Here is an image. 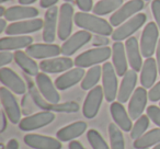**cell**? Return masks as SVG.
Listing matches in <instances>:
<instances>
[{
  "mask_svg": "<svg viewBox=\"0 0 160 149\" xmlns=\"http://www.w3.org/2000/svg\"><path fill=\"white\" fill-rule=\"evenodd\" d=\"M75 24L88 32L96 33L97 35L109 36L113 33V27L107 20L89 12L80 11L75 14Z\"/></svg>",
  "mask_w": 160,
  "mask_h": 149,
  "instance_id": "1",
  "label": "cell"
},
{
  "mask_svg": "<svg viewBox=\"0 0 160 149\" xmlns=\"http://www.w3.org/2000/svg\"><path fill=\"white\" fill-rule=\"evenodd\" d=\"M112 56V48L109 46L96 47L88 49L83 53L79 54L75 58V66L79 68H88L93 67L101 62H107V60Z\"/></svg>",
  "mask_w": 160,
  "mask_h": 149,
  "instance_id": "2",
  "label": "cell"
},
{
  "mask_svg": "<svg viewBox=\"0 0 160 149\" xmlns=\"http://www.w3.org/2000/svg\"><path fill=\"white\" fill-rule=\"evenodd\" d=\"M102 88L108 102H114L118 98V73L112 62H104L102 66Z\"/></svg>",
  "mask_w": 160,
  "mask_h": 149,
  "instance_id": "3",
  "label": "cell"
},
{
  "mask_svg": "<svg viewBox=\"0 0 160 149\" xmlns=\"http://www.w3.org/2000/svg\"><path fill=\"white\" fill-rule=\"evenodd\" d=\"M159 36V27L156 22H149L144 27L140 37V52L145 58H149L156 53Z\"/></svg>",
  "mask_w": 160,
  "mask_h": 149,
  "instance_id": "4",
  "label": "cell"
},
{
  "mask_svg": "<svg viewBox=\"0 0 160 149\" xmlns=\"http://www.w3.org/2000/svg\"><path fill=\"white\" fill-rule=\"evenodd\" d=\"M146 14L137 13L136 16L132 17L127 21H125L123 24L118 27L112 33V40L114 42H122L123 40H127L133 35L135 32H137L140 27L146 22Z\"/></svg>",
  "mask_w": 160,
  "mask_h": 149,
  "instance_id": "5",
  "label": "cell"
},
{
  "mask_svg": "<svg viewBox=\"0 0 160 149\" xmlns=\"http://www.w3.org/2000/svg\"><path fill=\"white\" fill-rule=\"evenodd\" d=\"M75 22L73 8L70 3L65 2L60 6L58 14L57 36L60 41H66L70 37L72 32V23Z\"/></svg>",
  "mask_w": 160,
  "mask_h": 149,
  "instance_id": "6",
  "label": "cell"
},
{
  "mask_svg": "<svg viewBox=\"0 0 160 149\" xmlns=\"http://www.w3.org/2000/svg\"><path fill=\"white\" fill-rule=\"evenodd\" d=\"M0 101H1L3 111L8 116V120L12 124H19L21 121V110L14 94L8 88L1 87L0 88Z\"/></svg>",
  "mask_w": 160,
  "mask_h": 149,
  "instance_id": "7",
  "label": "cell"
},
{
  "mask_svg": "<svg viewBox=\"0 0 160 149\" xmlns=\"http://www.w3.org/2000/svg\"><path fill=\"white\" fill-rule=\"evenodd\" d=\"M55 114L51 111H42L22 118L19 123V128L23 132H32L40 129L54 122Z\"/></svg>",
  "mask_w": 160,
  "mask_h": 149,
  "instance_id": "8",
  "label": "cell"
},
{
  "mask_svg": "<svg viewBox=\"0 0 160 149\" xmlns=\"http://www.w3.org/2000/svg\"><path fill=\"white\" fill-rule=\"evenodd\" d=\"M144 8V0H129L118 9L110 18V24L112 27H120L126 20L131 19L134 14L138 13Z\"/></svg>",
  "mask_w": 160,
  "mask_h": 149,
  "instance_id": "9",
  "label": "cell"
},
{
  "mask_svg": "<svg viewBox=\"0 0 160 149\" xmlns=\"http://www.w3.org/2000/svg\"><path fill=\"white\" fill-rule=\"evenodd\" d=\"M103 98H104V92L101 86H97L88 92L82 105V113L86 118L91 120L98 115Z\"/></svg>",
  "mask_w": 160,
  "mask_h": 149,
  "instance_id": "10",
  "label": "cell"
},
{
  "mask_svg": "<svg viewBox=\"0 0 160 149\" xmlns=\"http://www.w3.org/2000/svg\"><path fill=\"white\" fill-rule=\"evenodd\" d=\"M44 27V21L42 19H29V20L17 21L8 25L5 33L8 36L27 35L30 33L40 31Z\"/></svg>",
  "mask_w": 160,
  "mask_h": 149,
  "instance_id": "11",
  "label": "cell"
},
{
  "mask_svg": "<svg viewBox=\"0 0 160 149\" xmlns=\"http://www.w3.org/2000/svg\"><path fill=\"white\" fill-rule=\"evenodd\" d=\"M0 81L3 87L8 88L16 94H24L27 92V86L18 73L11 68L2 67L0 68Z\"/></svg>",
  "mask_w": 160,
  "mask_h": 149,
  "instance_id": "12",
  "label": "cell"
},
{
  "mask_svg": "<svg viewBox=\"0 0 160 149\" xmlns=\"http://www.w3.org/2000/svg\"><path fill=\"white\" fill-rule=\"evenodd\" d=\"M147 100H148V92L144 87H138L135 89L133 96L129 99L128 112L129 116L133 121H136L142 115L146 109Z\"/></svg>",
  "mask_w": 160,
  "mask_h": 149,
  "instance_id": "13",
  "label": "cell"
},
{
  "mask_svg": "<svg viewBox=\"0 0 160 149\" xmlns=\"http://www.w3.org/2000/svg\"><path fill=\"white\" fill-rule=\"evenodd\" d=\"M92 40V35L90 32L86 31V30H81L76 33H73L68 40L64 42L62 45V54L64 56L73 55L78 49H80L82 46H85L87 43H89Z\"/></svg>",
  "mask_w": 160,
  "mask_h": 149,
  "instance_id": "14",
  "label": "cell"
},
{
  "mask_svg": "<svg viewBox=\"0 0 160 149\" xmlns=\"http://www.w3.org/2000/svg\"><path fill=\"white\" fill-rule=\"evenodd\" d=\"M35 82L38 91L44 97L45 100H47L49 103H53V104L59 103L60 96L57 91V88H56L55 83H53V81L51 80V78L47 76V73H38L35 77Z\"/></svg>",
  "mask_w": 160,
  "mask_h": 149,
  "instance_id": "15",
  "label": "cell"
},
{
  "mask_svg": "<svg viewBox=\"0 0 160 149\" xmlns=\"http://www.w3.org/2000/svg\"><path fill=\"white\" fill-rule=\"evenodd\" d=\"M23 142L32 149H62V142L58 138L44 136L40 134H27Z\"/></svg>",
  "mask_w": 160,
  "mask_h": 149,
  "instance_id": "16",
  "label": "cell"
},
{
  "mask_svg": "<svg viewBox=\"0 0 160 149\" xmlns=\"http://www.w3.org/2000/svg\"><path fill=\"white\" fill-rule=\"evenodd\" d=\"M25 53L34 59H49L58 57L62 54V47L53 43H38L30 45Z\"/></svg>",
  "mask_w": 160,
  "mask_h": 149,
  "instance_id": "17",
  "label": "cell"
},
{
  "mask_svg": "<svg viewBox=\"0 0 160 149\" xmlns=\"http://www.w3.org/2000/svg\"><path fill=\"white\" fill-rule=\"evenodd\" d=\"M58 14H59V9L56 6L46 10L42 33L43 41L45 43H53L55 41L58 27Z\"/></svg>",
  "mask_w": 160,
  "mask_h": 149,
  "instance_id": "18",
  "label": "cell"
},
{
  "mask_svg": "<svg viewBox=\"0 0 160 149\" xmlns=\"http://www.w3.org/2000/svg\"><path fill=\"white\" fill-rule=\"evenodd\" d=\"M75 65L71 58L67 57V56H62V57H54L49 58V59H44L40 62V69L42 72L45 73H59L62 71H68L72 68Z\"/></svg>",
  "mask_w": 160,
  "mask_h": 149,
  "instance_id": "19",
  "label": "cell"
},
{
  "mask_svg": "<svg viewBox=\"0 0 160 149\" xmlns=\"http://www.w3.org/2000/svg\"><path fill=\"white\" fill-rule=\"evenodd\" d=\"M86 72L83 70V68H71L70 70L65 71L64 73H62L59 77H57L55 80V86L58 90H67L69 88L73 87L75 85L79 83L80 81H82L83 77H85Z\"/></svg>",
  "mask_w": 160,
  "mask_h": 149,
  "instance_id": "20",
  "label": "cell"
},
{
  "mask_svg": "<svg viewBox=\"0 0 160 149\" xmlns=\"http://www.w3.org/2000/svg\"><path fill=\"white\" fill-rule=\"evenodd\" d=\"M137 82V72L133 69L127 70V72L122 77L120 88L118 92V101L121 103H126L133 96L135 91V86Z\"/></svg>",
  "mask_w": 160,
  "mask_h": 149,
  "instance_id": "21",
  "label": "cell"
},
{
  "mask_svg": "<svg viewBox=\"0 0 160 149\" xmlns=\"http://www.w3.org/2000/svg\"><path fill=\"white\" fill-rule=\"evenodd\" d=\"M110 112H111V116L113 118L114 123L122 129L125 133H128L133 128V124H132V118L129 116L128 112H126L124 105L121 102H112L110 105Z\"/></svg>",
  "mask_w": 160,
  "mask_h": 149,
  "instance_id": "22",
  "label": "cell"
},
{
  "mask_svg": "<svg viewBox=\"0 0 160 149\" xmlns=\"http://www.w3.org/2000/svg\"><path fill=\"white\" fill-rule=\"evenodd\" d=\"M112 64L114 66L116 73L118 77H123L127 72V66H128V60H127L126 49L125 45L122 42H114L112 46Z\"/></svg>",
  "mask_w": 160,
  "mask_h": 149,
  "instance_id": "23",
  "label": "cell"
},
{
  "mask_svg": "<svg viewBox=\"0 0 160 149\" xmlns=\"http://www.w3.org/2000/svg\"><path fill=\"white\" fill-rule=\"evenodd\" d=\"M125 49H126V55H127V60L128 64L131 66V68L133 70L142 71V52H140V47L138 44V41L136 37L131 36L129 38H127L125 42Z\"/></svg>",
  "mask_w": 160,
  "mask_h": 149,
  "instance_id": "24",
  "label": "cell"
},
{
  "mask_svg": "<svg viewBox=\"0 0 160 149\" xmlns=\"http://www.w3.org/2000/svg\"><path fill=\"white\" fill-rule=\"evenodd\" d=\"M158 66L156 59L152 57L146 58L140 71V85L145 89H151L155 86L158 75Z\"/></svg>",
  "mask_w": 160,
  "mask_h": 149,
  "instance_id": "25",
  "label": "cell"
},
{
  "mask_svg": "<svg viewBox=\"0 0 160 149\" xmlns=\"http://www.w3.org/2000/svg\"><path fill=\"white\" fill-rule=\"evenodd\" d=\"M38 10L33 7H28V6H13L7 9L3 18L7 21H22L29 20V19H35L38 16Z\"/></svg>",
  "mask_w": 160,
  "mask_h": 149,
  "instance_id": "26",
  "label": "cell"
},
{
  "mask_svg": "<svg viewBox=\"0 0 160 149\" xmlns=\"http://www.w3.org/2000/svg\"><path fill=\"white\" fill-rule=\"evenodd\" d=\"M87 131V123L82 121L73 122L67 126L60 128L56 133V137L60 142H71L75 138H78Z\"/></svg>",
  "mask_w": 160,
  "mask_h": 149,
  "instance_id": "27",
  "label": "cell"
},
{
  "mask_svg": "<svg viewBox=\"0 0 160 149\" xmlns=\"http://www.w3.org/2000/svg\"><path fill=\"white\" fill-rule=\"evenodd\" d=\"M33 38L28 35L7 36L0 38V51H19L32 45Z\"/></svg>",
  "mask_w": 160,
  "mask_h": 149,
  "instance_id": "28",
  "label": "cell"
},
{
  "mask_svg": "<svg viewBox=\"0 0 160 149\" xmlns=\"http://www.w3.org/2000/svg\"><path fill=\"white\" fill-rule=\"evenodd\" d=\"M14 62H17L19 67L24 71L29 76H38L40 66L36 64L34 58L28 55L23 51H16L14 52Z\"/></svg>",
  "mask_w": 160,
  "mask_h": 149,
  "instance_id": "29",
  "label": "cell"
},
{
  "mask_svg": "<svg viewBox=\"0 0 160 149\" xmlns=\"http://www.w3.org/2000/svg\"><path fill=\"white\" fill-rule=\"evenodd\" d=\"M160 144V128H153L149 132H146L142 137L134 140V148L135 149H148L149 147L156 146Z\"/></svg>",
  "mask_w": 160,
  "mask_h": 149,
  "instance_id": "30",
  "label": "cell"
},
{
  "mask_svg": "<svg viewBox=\"0 0 160 149\" xmlns=\"http://www.w3.org/2000/svg\"><path fill=\"white\" fill-rule=\"evenodd\" d=\"M102 79V67L99 65L90 67L89 70L86 72L82 81H81V89L91 90L98 86V82Z\"/></svg>",
  "mask_w": 160,
  "mask_h": 149,
  "instance_id": "31",
  "label": "cell"
},
{
  "mask_svg": "<svg viewBox=\"0 0 160 149\" xmlns=\"http://www.w3.org/2000/svg\"><path fill=\"white\" fill-rule=\"evenodd\" d=\"M123 5V0H100L93 6L92 11L96 16H105L111 12H115Z\"/></svg>",
  "mask_w": 160,
  "mask_h": 149,
  "instance_id": "32",
  "label": "cell"
},
{
  "mask_svg": "<svg viewBox=\"0 0 160 149\" xmlns=\"http://www.w3.org/2000/svg\"><path fill=\"white\" fill-rule=\"evenodd\" d=\"M109 137L111 149H125V142L122 129L115 123H111L109 125Z\"/></svg>",
  "mask_w": 160,
  "mask_h": 149,
  "instance_id": "33",
  "label": "cell"
},
{
  "mask_svg": "<svg viewBox=\"0 0 160 149\" xmlns=\"http://www.w3.org/2000/svg\"><path fill=\"white\" fill-rule=\"evenodd\" d=\"M87 138L92 149H111V147L108 146L104 138L97 129H89L87 133Z\"/></svg>",
  "mask_w": 160,
  "mask_h": 149,
  "instance_id": "34",
  "label": "cell"
},
{
  "mask_svg": "<svg viewBox=\"0 0 160 149\" xmlns=\"http://www.w3.org/2000/svg\"><path fill=\"white\" fill-rule=\"evenodd\" d=\"M149 127V117L147 115H142L138 120H136L135 124L131 131V137L133 139L142 137Z\"/></svg>",
  "mask_w": 160,
  "mask_h": 149,
  "instance_id": "35",
  "label": "cell"
},
{
  "mask_svg": "<svg viewBox=\"0 0 160 149\" xmlns=\"http://www.w3.org/2000/svg\"><path fill=\"white\" fill-rule=\"evenodd\" d=\"M30 97L33 100L34 104L38 107H40L41 110H43V111H51V103L47 100H45V98L38 91V87L35 88L33 86H30Z\"/></svg>",
  "mask_w": 160,
  "mask_h": 149,
  "instance_id": "36",
  "label": "cell"
},
{
  "mask_svg": "<svg viewBox=\"0 0 160 149\" xmlns=\"http://www.w3.org/2000/svg\"><path fill=\"white\" fill-rule=\"evenodd\" d=\"M79 111V104L75 101L64 103H51V112L57 113H77Z\"/></svg>",
  "mask_w": 160,
  "mask_h": 149,
  "instance_id": "37",
  "label": "cell"
},
{
  "mask_svg": "<svg viewBox=\"0 0 160 149\" xmlns=\"http://www.w3.org/2000/svg\"><path fill=\"white\" fill-rule=\"evenodd\" d=\"M147 116L149 120L152 121L153 124H156L160 128V107L157 105H149L146 110Z\"/></svg>",
  "mask_w": 160,
  "mask_h": 149,
  "instance_id": "38",
  "label": "cell"
},
{
  "mask_svg": "<svg viewBox=\"0 0 160 149\" xmlns=\"http://www.w3.org/2000/svg\"><path fill=\"white\" fill-rule=\"evenodd\" d=\"M14 59V54L10 51H1L0 52V67L2 68L6 65L10 64Z\"/></svg>",
  "mask_w": 160,
  "mask_h": 149,
  "instance_id": "39",
  "label": "cell"
},
{
  "mask_svg": "<svg viewBox=\"0 0 160 149\" xmlns=\"http://www.w3.org/2000/svg\"><path fill=\"white\" fill-rule=\"evenodd\" d=\"M151 11H152L156 24L158 25L160 31V0H153L151 2Z\"/></svg>",
  "mask_w": 160,
  "mask_h": 149,
  "instance_id": "40",
  "label": "cell"
},
{
  "mask_svg": "<svg viewBox=\"0 0 160 149\" xmlns=\"http://www.w3.org/2000/svg\"><path fill=\"white\" fill-rule=\"evenodd\" d=\"M76 5L78 6L79 10L83 12H89L93 9V2L92 0H75Z\"/></svg>",
  "mask_w": 160,
  "mask_h": 149,
  "instance_id": "41",
  "label": "cell"
},
{
  "mask_svg": "<svg viewBox=\"0 0 160 149\" xmlns=\"http://www.w3.org/2000/svg\"><path fill=\"white\" fill-rule=\"evenodd\" d=\"M148 99L151 102H157V101L160 100V81L158 83H156V85L149 90Z\"/></svg>",
  "mask_w": 160,
  "mask_h": 149,
  "instance_id": "42",
  "label": "cell"
},
{
  "mask_svg": "<svg viewBox=\"0 0 160 149\" xmlns=\"http://www.w3.org/2000/svg\"><path fill=\"white\" fill-rule=\"evenodd\" d=\"M108 43H109V40L107 38V36H103V35H96L93 37V45H96V46H105V45H108Z\"/></svg>",
  "mask_w": 160,
  "mask_h": 149,
  "instance_id": "43",
  "label": "cell"
},
{
  "mask_svg": "<svg viewBox=\"0 0 160 149\" xmlns=\"http://www.w3.org/2000/svg\"><path fill=\"white\" fill-rule=\"evenodd\" d=\"M0 118H1V125H0V133H3L7 128V125H8V116L7 114L5 113V111H1L0 112Z\"/></svg>",
  "mask_w": 160,
  "mask_h": 149,
  "instance_id": "44",
  "label": "cell"
},
{
  "mask_svg": "<svg viewBox=\"0 0 160 149\" xmlns=\"http://www.w3.org/2000/svg\"><path fill=\"white\" fill-rule=\"evenodd\" d=\"M59 0H40V6L44 9H49L54 7Z\"/></svg>",
  "mask_w": 160,
  "mask_h": 149,
  "instance_id": "45",
  "label": "cell"
},
{
  "mask_svg": "<svg viewBox=\"0 0 160 149\" xmlns=\"http://www.w3.org/2000/svg\"><path fill=\"white\" fill-rule=\"evenodd\" d=\"M68 148L69 149H86L85 147L82 146V144L79 142L78 140H71V142H69Z\"/></svg>",
  "mask_w": 160,
  "mask_h": 149,
  "instance_id": "46",
  "label": "cell"
},
{
  "mask_svg": "<svg viewBox=\"0 0 160 149\" xmlns=\"http://www.w3.org/2000/svg\"><path fill=\"white\" fill-rule=\"evenodd\" d=\"M5 149H19V142L17 139H10L7 142Z\"/></svg>",
  "mask_w": 160,
  "mask_h": 149,
  "instance_id": "47",
  "label": "cell"
},
{
  "mask_svg": "<svg viewBox=\"0 0 160 149\" xmlns=\"http://www.w3.org/2000/svg\"><path fill=\"white\" fill-rule=\"evenodd\" d=\"M156 62H157V66H158V72L160 75V38L158 41L157 49H156Z\"/></svg>",
  "mask_w": 160,
  "mask_h": 149,
  "instance_id": "48",
  "label": "cell"
},
{
  "mask_svg": "<svg viewBox=\"0 0 160 149\" xmlns=\"http://www.w3.org/2000/svg\"><path fill=\"white\" fill-rule=\"evenodd\" d=\"M8 27V24H7V20L5 18H1L0 19V33H3L6 32Z\"/></svg>",
  "mask_w": 160,
  "mask_h": 149,
  "instance_id": "49",
  "label": "cell"
},
{
  "mask_svg": "<svg viewBox=\"0 0 160 149\" xmlns=\"http://www.w3.org/2000/svg\"><path fill=\"white\" fill-rule=\"evenodd\" d=\"M38 0H19V3L22 6H28V5H32Z\"/></svg>",
  "mask_w": 160,
  "mask_h": 149,
  "instance_id": "50",
  "label": "cell"
},
{
  "mask_svg": "<svg viewBox=\"0 0 160 149\" xmlns=\"http://www.w3.org/2000/svg\"><path fill=\"white\" fill-rule=\"evenodd\" d=\"M6 12H7V9H5V7H3V6H1V7H0V17H1V18H3V17H5V14H6Z\"/></svg>",
  "mask_w": 160,
  "mask_h": 149,
  "instance_id": "51",
  "label": "cell"
},
{
  "mask_svg": "<svg viewBox=\"0 0 160 149\" xmlns=\"http://www.w3.org/2000/svg\"><path fill=\"white\" fill-rule=\"evenodd\" d=\"M152 149H160V144H158V145H156L155 147H153Z\"/></svg>",
  "mask_w": 160,
  "mask_h": 149,
  "instance_id": "52",
  "label": "cell"
},
{
  "mask_svg": "<svg viewBox=\"0 0 160 149\" xmlns=\"http://www.w3.org/2000/svg\"><path fill=\"white\" fill-rule=\"evenodd\" d=\"M65 1H67V2H68V1H71V0H65Z\"/></svg>",
  "mask_w": 160,
  "mask_h": 149,
  "instance_id": "53",
  "label": "cell"
},
{
  "mask_svg": "<svg viewBox=\"0 0 160 149\" xmlns=\"http://www.w3.org/2000/svg\"><path fill=\"white\" fill-rule=\"evenodd\" d=\"M144 1H149V0H144Z\"/></svg>",
  "mask_w": 160,
  "mask_h": 149,
  "instance_id": "54",
  "label": "cell"
},
{
  "mask_svg": "<svg viewBox=\"0 0 160 149\" xmlns=\"http://www.w3.org/2000/svg\"><path fill=\"white\" fill-rule=\"evenodd\" d=\"M159 107H160V103H159Z\"/></svg>",
  "mask_w": 160,
  "mask_h": 149,
  "instance_id": "55",
  "label": "cell"
}]
</instances>
